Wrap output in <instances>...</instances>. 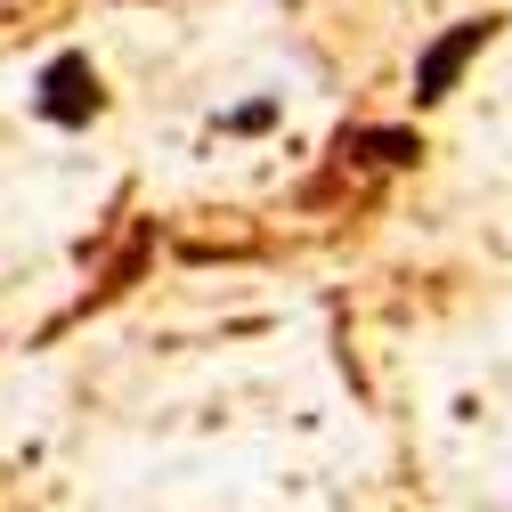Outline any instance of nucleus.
Returning <instances> with one entry per match:
<instances>
[{"label":"nucleus","mask_w":512,"mask_h":512,"mask_svg":"<svg viewBox=\"0 0 512 512\" xmlns=\"http://www.w3.org/2000/svg\"><path fill=\"white\" fill-rule=\"evenodd\" d=\"M25 106H33V122H49V131H90V122L114 106V90H106L90 49H49L33 90H25Z\"/></svg>","instance_id":"1"},{"label":"nucleus","mask_w":512,"mask_h":512,"mask_svg":"<svg viewBox=\"0 0 512 512\" xmlns=\"http://www.w3.org/2000/svg\"><path fill=\"white\" fill-rule=\"evenodd\" d=\"M496 33H504V17H496V9L439 25V33L415 49V114H431V106H447V98H456V90H464V74H472L480 57L496 49Z\"/></svg>","instance_id":"2"},{"label":"nucleus","mask_w":512,"mask_h":512,"mask_svg":"<svg viewBox=\"0 0 512 512\" xmlns=\"http://www.w3.org/2000/svg\"><path fill=\"white\" fill-rule=\"evenodd\" d=\"M334 163L342 171H415L423 131L415 122H350V131H334Z\"/></svg>","instance_id":"3"},{"label":"nucleus","mask_w":512,"mask_h":512,"mask_svg":"<svg viewBox=\"0 0 512 512\" xmlns=\"http://www.w3.org/2000/svg\"><path fill=\"white\" fill-rule=\"evenodd\" d=\"M277 122H285V90H261V98H244V106L220 114V139H269Z\"/></svg>","instance_id":"4"}]
</instances>
